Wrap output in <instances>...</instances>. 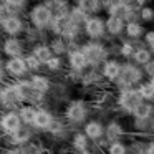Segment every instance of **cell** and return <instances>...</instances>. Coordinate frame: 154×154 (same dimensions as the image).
<instances>
[{"instance_id":"6da1fadb","label":"cell","mask_w":154,"mask_h":154,"mask_svg":"<svg viewBox=\"0 0 154 154\" xmlns=\"http://www.w3.org/2000/svg\"><path fill=\"white\" fill-rule=\"evenodd\" d=\"M55 17L51 14V10L45 5V2H37L28 8V23L30 27L37 28L40 32H47L50 30L51 23H53Z\"/></svg>"},{"instance_id":"7a4b0ae2","label":"cell","mask_w":154,"mask_h":154,"mask_svg":"<svg viewBox=\"0 0 154 154\" xmlns=\"http://www.w3.org/2000/svg\"><path fill=\"white\" fill-rule=\"evenodd\" d=\"M80 48L85 53V57H86V60H88V65H90L91 68L100 66V65H103L104 61L109 58V48L104 43H101V42L88 40V42H85V43H81Z\"/></svg>"},{"instance_id":"3957f363","label":"cell","mask_w":154,"mask_h":154,"mask_svg":"<svg viewBox=\"0 0 154 154\" xmlns=\"http://www.w3.org/2000/svg\"><path fill=\"white\" fill-rule=\"evenodd\" d=\"M143 78H144L143 68L134 65L133 61H126V63H123L121 75L116 80V85L121 90H126V88H133L134 85L139 86V85L143 83Z\"/></svg>"},{"instance_id":"277c9868","label":"cell","mask_w":154,"mask_h":154,"mask_svg":"<svg viewBox=\"0 0 154 154\" xmlns=\"http://www.w3.org/2000/svg\"><path fill=\"white\" fill-rule=\"evenodd\" d=\"M83 35L91 42H101L108 37L106 33V23H104V18L100 15H93V17H88V20L83 25Z\"/></svg>"},{"instance_id":"5b68a950","label":"cell","mask_w":154,"mask_h":154,"mask_svg":"<svg viewBox=\"0 0 154 154\" xmlns=\"http://www.w3.org/2000/svg\"><path fill=\"white\" fill-rule=\"evenodd\" d=\"M118 103H119V106L123 108L124 111L134 114L137 108L144 103V100H143V96L139 94L137 88H136V90H134V88H126V90H121L119 91Z\"/></svg>"},{"instance_id":"8992f818","label":"cell","mask_w":154,"mask_h":154,"mask_svg":"<svg viewBox=\"0 0 154 154\" xmlns=\"http://www.w3.org/2000/svg\"><path fill=\"white\" fill-rule=\"evenodd\" d=\"M27 28H28L27 22L20 15H10L7 20H4L0 23V32L5 33L7 37H20V35H25Z\"/></svg>"},{"instance_id":"52a82bcc","label":"cell","mask_w":154,"mask_h":154,"mask_svg":"<svg viewBox=\"0 0 154 154\" xmlns=\"http://www.w3.org/2000/svg\"><path fill=\"white\" fill-rule=\"evenodd\" d=\"M0 48L7 58L25 57V40H22L20 37H7L2 42Z\"/></svg>"},{"instance_id":"ba28073f","label":"cell","mask_w":154,"mask_h":154,"mask_svg":"<svg viewBox=\"0 0 154 154\" xmlns=\"http://www.w3.org/2000/svg\"><path fill=\"white\" fill-rule=\"evenodd\" d=\"M66 63H68V66H70V70L80 71V73H85L86 68L90 66V65H88L86 57H85V53L81 51L80 47H78V48H71V50L68 51Z\"/></svg>"},{"instance_id":"9c48e42d","label":"cell","mask_w":154,"mask_h":154,"mask_svg":"<svg viewBox=\"0 0 154 154\" xmlns=\"http://www.w3.org/2000/svg\"><path fill=\"white\" fill-rule=\"evenodd\" d=\"M5 66V71L7 75L14 78H22L23 75L28 73V68H27V63H25V58L23 57H17V58H7L4 63Z\"/></svg>"},{"instance_id":"30bf717a","label":"cell","mask_w":154,"mask_h":154,"mask_svg":"<svg viewBox=\"0 0 154 154\" xmlns=\"http://www.w3.org/2000/svg\"><path fill=\"white\" fill-rule=\"evenodd\" d=\"M121 68H123V63L119 60H116V58H108L101 65V76L109 80V81H116L121 75Z\"/></svg>"},{"instance_id":"8fae6325","label":"cell","mask_w":154,"mask_h":154,"mask_svg":"<svg viewBox=\"0 0 154 154\" xmlns=\"http://www.w3.org/2000/svg\"><path fill=\"white\" fill-rule=\"evenodd\" d=\"M0 126L4 128L5 133L8 134H17L18 131L22 129V119L18 116V113H14V111H8L2 116L0 119Z\"/></svg>"},{"instance_id":"7c38bea8","label":"cell","mask_w":154,"mask_h":154,"mask_svg":"<svg viewBox=\"0 0 154 154\" xmlns=\"http://www.w3.org/2000/svg\"><path fill=\"white\" fill-rule=\"evenodd\" d=\"M86 113H88V109L83 101H71L66 108V118L71 123H81V121H85Z\"/></svg>"},{"instance_id":"4fadbf2b","label":"cell","mask_w":154,"mask_h":154,"mask_svg":"<svg viewBox=\"0 0 154 154\" xmlns=\"http://www.w3.org/2000/svg\"><path fill=\"white\" fill-rule=\"evenodd\" d=\"M43 2L51 10L53 17H66L70 15V10L73 7L70 0H43Z\"/></svg>"},{"instance_id":"5bb4252c","label":"cell","mask_w":154,"mask_h":154,"mask_svg":"<svg viewBox=\"0 0 154 154\" xmlns=\"http://www.w3.org/2000/svg\"><path fill=\"white\" fill-rule=\"evenodd\" d=\"M0 101L5 104H14V103H20L22 100V94L17 88V83H12V85H5L2 90H0Z\"/></svg>"},{"instance_id":"9a60e30c","label":"cell","mask_w":154,"mask_h":154,"mask_svg":"<svg viewBox=\"0 0 154 154\" xmlns=\"http://www.w3.org/2000/svg\"><path fill=\"white\" fill-rule=\"evenodd\" d=\"M104 23H106L108 37L118 38L121 35H124V28H126V22L124 20H121L118 17H106L104 18Z\"/></svg>"},{"instance_id":"2e32d148","label":"cell","mask_w":154,"mask_h":154,"mask_svg":"<svg viewBox=\"0 0 154 154\" xmlns=\"http://www.w3.org/2000/svg\"><path fill=\"white\" fill-rule=\"evenodd\" d=\"M146 28L144 25L141 23L139 20H133V22H128L126 28H124V35H126L128 40H133V42H139L141 38H144L146 35Z\"/></svg>"},{"instance_id":"e0dca14e","label":"cell","mask_w":154,"mask_h":154,"mask_svg":"<svg viewBox=\"0 0 154 154\" xmlns=\"http://www.w3.org/2000/svg\"><path fill=\"white\" fill-rule=\"evenodd\" d=\"M30 53L33 55V57L37 58V60L40 61L42 65H47L48 61H50L51 58L55 57L53 51H51V48H50V45L45 43V42H42V43L32 47V51H30Z\"/></svg>"},{"instance_id":"ac0fdd59","label":"cell","mask_w":154,"mask_h":154,"mask_svg":"<svg viewBox=\"0 0 154 154\" xmlns=\"http://www.w3.org/2000/svg\"><path fill=\"white\" fill-rule=\"evenodd\" d=\"M76 5L88 14L90 17L93 15H100L103 12V5H101V0H76Z\"/></svg>"},{"instance_id":"d6986e66","label":"cell","mask_w":154,"mask_h":154,"mask_svg":"<svg viewBox=\"0 0 154 154\" xmlns=\"http://www.w3.org/2000/svg\"><path fill=\"white\" fill-rule=\"evenodd\" d=\"M152 53H151V50L147 47H143V45H137V48H136V51H134V55H133V63L134 65H137V66H141L143 68L144 65H147L151 60H152Z\"/></svg>"},{"instance_id":"ffe728a7","label":"cell","mask_w":154,"mask_h":154,"mask_svg":"<svg viewBox=\"0 0 154 154\" xmlns=\"http://www.w3.org/2000/svg\"><path fill=\"white\" fill-rule=\"evenodd\" d=\"M50 48L51 51H53V55H57V57H63V55H68V51L71 50V45L68 43L66 40H65L63 37H53L50 40Z\"/></svg>"},{"instance_id":"44dd1931","label":"cell","mask_w":154,"mask_h":154,"mask_svg":"<svg viewBox=\"0 0 154 154\" xmlns=\"http://www.w3.org/2000/svg\"><path fill=\"white\" fill-rule=\"evenodd\" d=\"M30 83L33 86V90L40 94H45L48 90H50V80H48L45 75H40V73H35L32 75L30 78Z\"/></svg>"},{"instance_id":"7402d4cb","label":"cell","mask_w":154,"mask_h":154,"mask_svg":"<svg viewBox=\"0 0 154 154\" xmlns=\"http://www.w3.org/2000/svg\"><path fill=\"white\" fill-rule=\"evenodd\" d=\"M32 124H33L35 128H38V129H48V128L53 124V116L45 109H38Z\"/></svg>"},{"instance_id":"603a6c76","label":"cell","mask_w":154,"mask_h":154,"mask_svg":"<svg viewBox=\"0 0 154 154\" xmlns=\"http://www.w3.org/2000/svg\"><path fill=\"white\" fill-rule=\"evenodd\" d=\"M104 133V128L101 123H98V121H90V123L85 124V136L88 137V139H100L101 136H103Z\"/></svg>"},{"instance_id":"cb8c5ba5","label":"cell","mask_w":154,"mask_h":154,"mask_svg":"<svg viewBox=\"0 0 154 154\" xmlns=\"http://www.w3.org/2000/svg\"><path fill=\"white\" fill-rule=\"evenodd\" d=\"M137 48V42H133V40H123L119 43V57L126 58V60H131Z\"/></svg>"},{"instance_id":"d4e9b609","label":"cell","mask_w":154,"mask_h":154,"mask_svg":"<svg viewBox=\"0 0 154 154\" xmlns=\"http://www.w3.org/2000/svg\"><path fill=\"white\" fill-rule=\"evenodd\" d=\"M88 17H90V15L85 14V12L81 10V8L78 7L76 4H75L73 7H71V10H70V20L73 22L75 25H78V27H83L85 22L88 20Z\"/></svg>"},{"instance_id":"484cf974","label":"cell","mask_w":154,"mask_h":154,"mask_svg":"<svg viewBox=\"0 0 154 154\" xmlns=\"http://www.w3.org/2000/svg\"><path fill=\"white\" fill-rule=\"evenodd\" d=\"M37 108L32 106V104H27V106H22L20 111H18V116H20V119L23 121V123H33L35 119V114H37Z\"/></svg>"},{"instance_id":"4316f807","label":"cell","mask_w":154,"mask_h":154,"mask_svg":"<svg viewBox=\"0 0 154 154\" xmlns=\"http://www.w3.org/2000/svg\"><path fill=\"white\" fill-rule=\"evenodd\" d=\"M28 2H30V0H5L7 7L12 10L14 15H20L22 12L28 7Z\"/></svg>"},{"instance_id":"83f0119b","label":"cell","mask_w":154,"mask_h":154,"mask_svg":"<svg viewBox=\"0 0 154 154\" xmlns=\"http://www.w3.org/2000/svg\"><path fill=\"white\" fill-rule=\"evenodd\" d=\"M137 91H139V94L143 96L144 101L154 100V88H152V85H151L149 81H143V83L137 86Z\"/></svg>"},{"instance_id":"f1b7e54d","label":"cell","mask_w":154,"mask_h":154,"mask_svg":"<svg viewBox=\"0 0 154 154\" xmlns=\"http://www.w3.org/2000/svg\"><path fill=\"white\" fill-rule=\"evenodd\" d=\"M139 22L141 23H151L154 22V7L144 5L139 8Z\"/></svg>"},{"instance_id":"f546056e","label":"cell","mask_w":154,"mask_h":154,"mask_svg":"<svg viewBox=\"0 0 154 154\" xmlns=\"http://www.w3.org/2000/svg\"><path fill=\"white\" fill-rule=\"evenodd\" d=\"M152 111H154L152 104H149V103H143V104H141V106L136 109L134 116H136L137 119H149L151 114H152Z\"/></svg>"},{"instance_id":"4dcf8cb0","label":"cell","mask_w":154,"mask_h":154,"mask_svg":"<svg viewBox=\"0 0 154 154\" xmlns=\"http://www.w3.org/2000/svg\"><path fill=\"white\" fill-rule=\"evenodd\" d=\"M25 63H27V68H28V71H32V73H37V71L38 70H40V68L42 66H43V65H42L40 63V61H38L37 60V58H35L33 57V55H32V53H28V55H25Z\"/></svg>"},{"instance_id":"1f68e13d","label":"cell","mask_w":154,"mask_h":154,"mask_svg":"<svg viewBox=\"0 0 154 154\" xmlns=\"http://www.w3.org/2000/svg\"><path fill=\"white\" fill-rule=\"evenodd\" d=\"M121 133H123V129H121V126H119L118 123H111L109 126H108V129H106V136H108V139L113 141V143L121 136Z\"/></svg>"},{"instance_id":"d6a6232c","label":"cell","mask_w":154,"mask_h":154,"mask_svg":"<svg viewBox=\"0 0 154 154\" xmlns=\"http://www.w3.org/2000/svg\"><path fill=\"white\" fill-rule=\"evenodd\" d=\"M45 66H47L50 71H58V70H61V68H63V58L55 55V57L51 58V60L48 61L47 65H45Z\"/></svg>"},{"instance_id":"836d02e7","label":"cell","mask_w":154,"mask_h":154,"mask_svg":"<svg viewBox=\"0 0 154 154\" xmlns=\"http://www.w3.org/2000/svg\"><path fill=\"white\" fill-rule=\"evenodd\" d=\"M86 144H88V137L85 136V134H76V136L73 137V146H75V149L85 151V149H86Z\"/></svg>"},{"instance_id":"e575fe53","label":"cell","mask_w":154,"mask_h":154,"mask_svg":"<svg viewBox=\"0 0 154 154\" xmlns=\"http://www.w3.org/2000/svg\"><path fill=\"white\" fill-rule=\"evenodd\" d=\"M108 152H109V154H126L128 152V147L124 146L123 143H119V141H114V143L109 144Z\"/></svg>"},{"instance_id":"d590c367","label":"cell","mask_w":154,"mask_h":154,"mask_svg":"<svg viewBox=\"0 0 154 154\" xmlns=\"http://www.w3.org/2000/svg\"><path fill=\"white\" fill-rule=\"evenodd\" d=\"M144 43H146V47L151 50V53L154 57V30L146 32V35H144Z\"/></svg>"},{"instance_id":"8d00e7d4","label":"cell","mask_w":154,"mask_h":154,"mask_svg":"<svg viewBox=\"0 0 154 154\" xmlns=\"http://www.w3.org/2000/svg\"><path fill=\"white\" fill-rule=\"evenodd\" d=\"M10 15H14V14H12V10L7 7V4H0V23L4 20H7Z\"/></svg>"},{"instance_id":"74e56055","label":"cell","mask_w":154,"mask_h":154,"mask_svg":"<svg viewBox=\"0 0 154 154\" xmlns=\"http://www.w3.org/2000/svg\"><path fill=\"white\" fill-rule=\"evenodd\" d=\"M143 71H144V75H146V76H149V80H151V78H154V58L147 65H144Z\"/></svg>"},{"instance_id":"f35d334b","label":"cell","mask_w":154,"mask_h":154,"mask_svg":"<svg viewBox=\"0 0 154 154\" xmlns=\"http://www.w3.org/2000/svg\"><path fill=\"white\" fill-rule=\"evenodd\" d=\"M118 0H101V5H103V10H108L111 5H114Z\"/></svg>"},{"instance_id":"ab89813d","label":"cell","mask_w":154,"mask_h":154,"mask_svg":"<svg viewBox=\"0 0 154 154\" xmlns=\"http://www.w3.org/2000/svg\"><path fill=\"white\" fill-rule=\"evenodd\" d=\"M134 2H136V5L141 8V7H144V5H149L151 2H154V0H134Z\"/></svg>"},{"instance_id":"60d3db41","label":"cell","mask_w":154,"mask_h":154,"mask_svg":"<svg viewBox=\"0 0 154 154\" xmlns=\"http://www.w3.org/2000/svg\"><path fill=\"white\" fill-rule=\"evenodd\" d=\"M5 76H7V71H5V66L2 63H0V83L5 80Z\"/></svg>"},{"instance_id":"b9f144b4","label":"cell","mask_w":154,"mask_h":154,"mask_svg":"<svg viewBox=\"0 0 154 154\" xmlns=\"http://www.w3.org/2000/svg\"><path fill=\"white\" fill-rule=\"evenodd\" d=\"M146 154H154V143H151L149 146L146 147Z\"/></svg>"},{"instance_id":"7bdbcfd3","label":"cell","mask_w":154,"mask_h":154,"mask_svg":"<svg viewBox=\"0 0 154 154\" xmlns=\"http://www.w3.org/2000/svg\"><path fill=\"white\" fill-rule=\"evenodd\" d=\"M149 83L152 85V88H154V78H151V80H149Z\"/></svg>"},{"instance_id":"ee69618b","label":"cell","mask_w":154,"mask_h":154,"mask_svg":"<svg viewBox=\"0 0 154 154\" xmlns=\"http://www.w3.org/2000/svg\"><path fill=\"white\" fill-rule=\"evenodd\" d=\"M0 53H2V48H0Z\"/></svg>"}]
</instances>
